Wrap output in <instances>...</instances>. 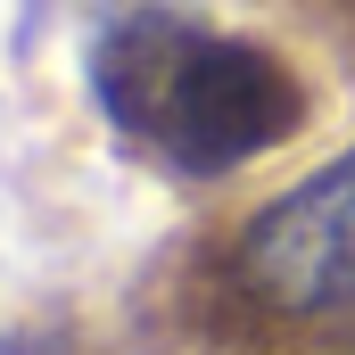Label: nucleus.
Returning <instances> with one entry per match:
<instances>
[{
    "label": "nucleus",
    "instance_id": "f257e3e1",
    "mask_svg": "<svg viewBox=\"0 0 355 355\" xmlns=\"http://www.w3.org/2000/svg\"><path fill=\"white\" fill-rule=\"evenodd\" d=\"M91 91L124 141L174 174H232L306 124V91L265 42L207 33L174 8H132L91 42Z\"/></svg>",
    "mask_w": 355,
    "mask_h": 355
},
{
    "label": "nucleus",
    "instance_id": "f03ea898",
    "mask_svg": "<svg viewBox=\"0 0 355 355\" xmlns=\"http://www.w3.org/2000/svg\"><path fill=\"white\" fill-rule=\"evenodd\" d=\"M240 289L272 314H339L355 306V149L281 190L240 232Z\"/></svg>",
    "mask_w": 355,
    "mask_h": 355
}]
</instances>
